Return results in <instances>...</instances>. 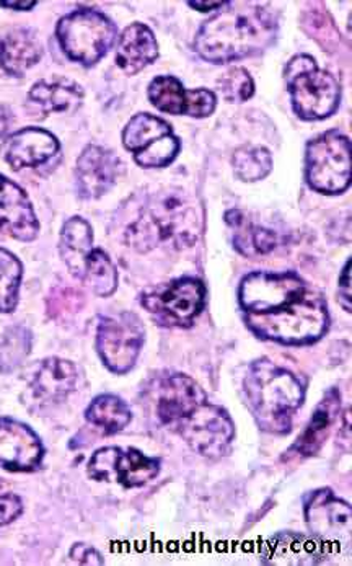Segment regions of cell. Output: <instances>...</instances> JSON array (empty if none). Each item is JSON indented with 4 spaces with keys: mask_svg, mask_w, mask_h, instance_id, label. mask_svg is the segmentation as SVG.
<instances>
[{
    "mask_svg": "<svg viewBox=\"0 0 352 566\" xmlns=\"http://www.w3.org/2000/svg\"><path fill=\"white\" fill-rule=\"evenodd\" d=\"M307 181L318 193L340 195L351 185L350 139L338 132L321 134L307 146Z\"/></svg>",
    "mask_w": 352,
    "mask_h": 566,
    "instance_id": "ba28073f",
    "label": "cell"
},
{
    "mask_svg": "<svg viewBox=\"0 0 352 566\" xmlns=\"http://www.w3.org/2000/svg\"><path fill=\"white\" fill-rule=\"evenodd\" d=\"M159 56L156 36L142 23L128 27L119 38L116 61L128 74H136Z\"/></svg>",
    "mask_w": 352,
    "mask_h": 566,
    "instance_id": "7402d4cb",
    "label": "cell"
},
{
    "mask_svg": "<svg viewBox=\"0 0 352 566\" xmlns=\"http://www.w3.org/2000/svg\"><path fill=\"white\" fill-rule=\"evenodd\" d=\"M203 231V212L184 191H160L143 206L141 216L126 232V242L138 252L156 247L184 249Z\"/></svg>",
    "mask_w": 352,
    "mask_h": 566,
    "instance_id": "277c9868",
    "label": "cell"
},
{
    "mask_svg": "<svg viewBox=\"0 0 352 566\" xmlns=\"http://www.w3.org/2000/svg\"><path fill=\"white\" fill-rule=\"evenodd\" d=\"M157 415L204 458H224L235 439V424L225 408L211 403L203 387L184 374L163 377L157 387Z\"/></svg>",
    "mask_w": 352,
    "mask_h": 566,
    "instance_id": "7a4b0ae2",
    "label": "cell"
},
{
    "mask_svg": "<svg viewBox=\"0 0 352 566\" xmlns=\"http://www.w3.org/2000/svg\"><path fill=\"white\" fill-rule=\"evenodd\" d=\"M70 562L78 565H105V558L102 557L100 552L87 544L72 545Z\"/></svg>",
    "mask_w": 352,
    "mask_h": 566,
    "instance_id": "836d02e7",
    "label": "cell"
},
{
    "mask_svg": "<svg viewBox=\"0 0 352 566\" xmlns=\"http://www.w3.org/2000/svg\"><path fill=\"white\" fill-rule=\"evenodd\" d=\"M122 143L135 153L136 163L146 168H162L175 160L180 150V140L172 126L156 116H135L122 133Z\"/></svg>",
    "mask_w": 352,
    "mask_h": 566,
    "instance_id": "7c38bea8",
    "label": "cell"
},
{
    "mask_svg": "<svg viewBox=\"0 0 352 566\" xmlns=\"http://www.w3.org/2000/svg\"><path fill=\"white\" fill-rule=\"evenodd\" d=\"M0 233L22 242H32L40 233V222L25 191L3 175H0Z\"/></svg>",
    "mask_w": 352,
    "mask_h": 566,
    "instance_id": "2e32d148",
    "label": "cell"
},
{
    "mask_svg": "<svg viewBox=\"0 0 352 566\" xmlns=\"http://www.w3.org/2000/svg\"><path fill=\"white\" fill-rule=\"evenodd\" d=\"M245 400L259 430L286 434L292 430L294 415L302 407L306 389L290 370L259 359L244 380Z\"/></svg>",
    "mask_w": 352,
    "mask_h": 566,
    "instance_id": "5b68a950",
    "label": "cell"
},
{
    "mask_svg": "<svg viewBox=\"0 0 352 566\" xmlns=\"http://www.w3.org/2000/svg\"><path fill=\"white\" fill-rule=\"evenodd\" d=\"M287 87L290 91L294 109L303 119L328 118L341 98L337 78L317 66L307 54L290 60L286 67Z\"/></svg>",
    "mask_w": 352,
    "mask_h": 566,
    "instance_id": "8992f818",
    "label": "cell"
},
{
    "mask_svg": "<svg viewBox=\"0 0 352 566\" xmlns=\"http://www.w3.org/2000/svg\"><path fill=\"white\" fill-rule=\"evenodd\" d=\"M238 301L249 331L281 345H312L330 325L327 301L296 273L248 274Z\"/></svg>",
    "mask_w": 352,
    "mask_h": 566,
    "instance_id": "6da1fadb",
    "label": "cell"
},
{
    "mask_svg": "<svg viewBox=\"0 0 352 566\" xmlns=\"http://www.w3.org/2000/svg\"><path fill=\"white\" fill-rule=\"evenodd\" d=\"M146 339L141 318L131 312H119L100 318L97 352L111 373L126 374L135 367Z\"/></svg>",
    "mask_w": 352,
    "mask_h": 566,
    "instance_id": "30bf717a",
    "label": "cell"
},
{
    "mask_svg": "<svg viewBox=\"0 0 352 566\" xmlns=\"http://www.w3.org/2000/svg\"><path fill=\"white\" fill-rule=\"evenodd\" d=\"M23 268L9 250L0 249V312L10 314L19 304L20 283Z\"/></svg>",
    "mask_w": 352,
    "mask_h": 566,
    "instance_id": "f1b7e54d",
    "label": "cell"
},
{
    "mask_svg": "<svg viewBox=\"0 0 352 566\" xmlns=\"http://www.w3.org/2000/svg\"><path fill=\"white\" fill-rule=\"evenodd\" d=\"M40 436L22 421L0 418V467L9 472H35L43 464Z\"/></svg>",
    "mask_w": 352,
    "mask_h": 566,
    "instance_id": "5bb4252c",
    "label": "cell"
},
{
    "mask_svg": "<svg viewBox=\"0 0 352 566\" xmlns=\"http://www.w3.org/2000/svg\"><path fill=\"white\" fill-rule=\"evenodd\" d=\"M306 520L310 533L328 547H350L351 506L346 501L337 499L330 489L310 493L306 501Z\"/></svg>",
    "mask_w": 352,
    "mask_h": 566,
    "instance_id": "4fadbf2b",
    "label": "cell"
},
{
    "mask_svg": "<svg viewBox=\"0 0 352 566\" xmlns=\"http://www.w3.org/2000/svg\"><path fill=\"white\" fill-rule=\"evenodd\" d=\"M57 40L71 60L85 66L98 63L116 40V27L97 10L81 9L57 25Z\"/></svg>",
    "mask_w": 352,
    "mask_h": 566,
    "instance_id": "52a82bcc",
    "label": "cell"
},
{
    "mask_svg": "<svg viewBox=\"0 0 352 566\" xmlns=\"http://www.w3.org/2000/svg\"><path fill=\"white\" fill-rule=\"evenodd\" d=\"M141 304L163 327H191L206 304V287L196 277H180L146 291Z\"/></svg>",
    "mask_w": 352,
    "mask_h": 566,
    "instance_id": "9c48e42d",
    "label": "cell"
},
{
    "mask_svg": "<svg viewBox=\"0 0 352 566\" xmlns=\"http://www.w3.org/2000/svg\"><path fill=\"white\" fill-rule=\"evenodd\" d=\"M77 380V367L72 365L71 361L50 358L44 359L38 366L30 389H32L33 396L38 400L44 401V403H53V401L67 399L74 392Z\"/></svg>",
    "mask_w": 352,
    "mask_h": 566,
    "instance_id": "44dd1931",
    "label": "cell"
},
{
    "mask_svg": "<svg viewBox=\"0 0 352 566\" xmlns=\"http://www.w3.org/2000/svg\"><path fill=\"white\" fill-rule=\"evenodd\" d=\"M235 175L244 181L263 180L271 171V154L265 147L245 146L235 153Z\"/></svg>",
    "mask_w": 352,
    "mask_h": 566,
    "instance_id": "f546056e",
    "label": "cell"
},
{
    "mask_svg": "<svg viewBox=\"0 0 352 566\" xmlns=\"http://www.w3.org/2000/svg\"><path fill=\"white\" fill-rule=\"evenodd\" d=\"M227 9L204 22L196 36V50L211 63L222 64L259 53L276 34L275 17L252 2H228Z\"/></svg>",
    "mask_w": 352,
    "mask_h": 566,
    "instance_id": "3957f363",
    "label": "cell"
},
{
    "mask_svg": "<svg viewBox=\"0 0 352 566\" xmlns=\"http://www.w3.org/2000/svg\"><path fill=\"white\" fill-rule=\"evenodd\" d=\"M32 349V334L25 327H12L0 342V373H12Z\"/></svg>",
    "mask_w": 352,
    "mask_h": 566,
    "instance_id": "4dcf8cb0",
    "label": "cell"
},
{
    "mask_svg": "<svg viewBox=\"0 0 352 566\" xmlns=\"http://www.w3.org/2000/svg\"><path fill=\"white\" fill-rule=\"evenodd\" d=\"M60 149L53 134L40 128H25L6 140L3 157L15 170L47 163Z\"/></svg>",
    "mask_w": 352,
    "mask_h": 566,
    "instance_id": "ffe728a7",
    "label": "cell"
},
{
    "mask_svg": "<svg viewBox=\"0 0 352 566\" xmlns=\"http://www.w3.org/2000/svg\"><path fill=\"white\" fill-rule=\"evenodd\" d=\"M330 551L316 535L279 534L266 542L263 562L271 565H320Z\"/></svg>",
    "mask_w": 352,
    "mask_h": 566,
    "instance_id": "ac0fdd59",
    "label": "cell"
},
{
    "mask_svg": "<svg viewBox=\"0 0 352 566\" xmlns=\"http://www.w3.org/2000/svg\"><path fill=\"white\" fill-rule=\"evenodd\" d=\"M82 281L100 297H108L118 287V271L104 250H92L84 263Z\"/></svg>",
    "mask_w": 352,
    "mask_h": 566,
    "instance_id": "83f0119b",
    "label": "cell"
},
{
    "mask_svg": "<svg viewBox=\"0 0 352 566\" xmlns=\"http://www.w3.org/2000/svg\"><path fill=\"white\" fill-rule=\"evenodd\" d=\"M119 160L104 147L88 146L77 160V190L85 200L105 195L118 177Z\"/></svg>",
    "mask_w": 352,
    "mask_h": 566,
    "instance_id": "e0dca14e",
    "label": "cell"
},
{
    "mask_svg": "<svg viewBox=\"0 0 352 566\" xmlns=\"http://www.w3.org/2000/svg\"><path fill=\"white\" fill-rule=\"evenodd\" d=\"M92 243H94V233L85 219L72 218L63 226L60 243L61 256L71 273L81 280L85 259L92 252Z\"/></svg>",
    "mask_w": 352,
    "mask_h": 566,
    "instance_id": "484cf974",
    "label": "cell"
},
{
    "mask_svg": "<svg viewBox=\"0 0 352 566\" xmlns=\"http://www.w3.org/2000/svg\"><path fill=\"white\" fill-rule=\"evenodd\" d=\"M341 413V394L338 389H330L324 394L323 399L317 405L312 418L307 423L303 433L297 438L292 448L286 454L297 455V458H312L323 448L327 439L330 438L331 430Z\"/></svg>",
    "mask_w": 352,
    "mask_h": 566,
    "instance_id": "d6986e66",
    "label": "cell"
},
{
    "mask_svg": "<svg viewBox=\"0 0 352 566\" xmlns=\"http://www.w3.org/2000/svg\"><path fill=\"white\" fill-rule=\"evenodd\" d=\"M30 98L36 103L43 113H67L77 108L84 98L81 85L67 78H54V81H41L33 85Z\"/></svg>",
    "mask_w": 352,
    "mask_h": 566,
    "instance_id": "cb8c5ba5",
    "label": "cell"
},
{
    "mask_svg": "<svg viewBox=\"0 0 352 566\" xmlns=\"http://www.w3.org/2000/svg\"><path fill=\"white\" fill-rule=\"evenodd\" d=\"M351 260L344 265L343 274L340 277V304L344 311L351 312V277H350Z\"/></svg>",
    "mask_w": 352,
    "mask_h": 566,
    "instance_id": "e575fe53",
    "label": "cell"
},
{
    "mask_svg": "<svg viewBox=\"0 0 352 566\" xmlns=\"http://www.w3.org/2000/svg\"><path fill=\"white\" fill-rule=\"evenodd\" d=\"M149 98L157 109L170 115H188L206 118L215 108V95L206 88L186 91L180 81L170 75L153 78L149 85Z\"/></svg>",
    "mask_w": 352,
    "mask_h": 566,
    "instance_id": "9a60e30c",
    "label": "cell"
},
{
    "mask_svg": "<svg viewBox=\"0 0 352 566\" xmlns=\"http://www.w3.org/2000/svg\"><path fill=\"white\" fill-rule=\"evenodd\" d=\"M218 87H221L222 97L227 102H245L252 97L255 92V84L253 78L245 69L234 67L222 75L218 81Z\"/></svg>",
    "mask_w": 352,
    "mask_h": 566,
    "instance_id": "1f68e13d",
    "label": "cell"
},
{
    "mask_svg": "<svg viewBox=\"0 0 352 566\" xmlns=\"http://www.w3.org/2000/svg\"><path fill=\"white\" fill-rule=\"evenodd\" d=\"M193 9L201 10V12H210V10L221 9L224 7V2H190Z\"/></svg>",
    "mask_w": 352,
    "mask_h": 566,
    "instance_id": "d590c367",
    "label": "cell"
},
{
    "mask_svg": "<svg viewBox=\"0 0 352 566\" xmlns=\"http://www.w3.org/2000/svg\"><path fill=\"white\" fill-rule=\"evenodd\" d=\"M23 513V503L15 493L0 483V527L13 523Z\"/></svg>",
    "mask_w": 352,
    "mask_h": 566,
    "instance_id": "d6a6232c",
    "label": "cell"
},
{
    "mask_svg": "<svg viewBox=\"0 0 352 566\" xmlns=\"http://www.w3.org/2000/svg\"><path fill=\"white\" fill-rule=\"evenodd\" d=\"M88 476L97 482L118 483L125 489H139L160 473V461L135 448H102L92 455Z\"/></svg>",
    "mask_w": 352,
    "mask_h": 566,
    "instance_id": "8fae6325",
    "label": "cell"
},
{
    "mask_svg": "<svg viewBox=\"0 0 352 566\" xmlns=\"http://www.w3.org/2000/svg\"><path fill=\"white\" fill-rule=\"evenodd\" d=\"M85 420L105 434H116L125 430L132 420L129 405L111 394L95 397L85 411Z\"/></svg>",
    "mask_w": 352,
    "mask_h": 566,
    "instance_id": "4316f807",
    "label": "cell"
},
{
    "mask_svg": "<svg viewBox=\"0 0 352 566\" xmlns=\"http://www.w3.org/2000/svg\"><path fill=\"white\" fill-rule=\"evenodd\" d=\"M10 125V115L3 106H0V137L6 136V133L9 132Z\"/></svg>",
    "mask_w": 352,
    "mask_h": 566,
    "instance_id": "8d00e7d4",
    "label": "cell"
},
{
    "mask_svg": "<svg viewBox=\"0 0 352 566\" xmlns=\"http://www.w3.org/2000/svg\"><path fill=\"white\" fill-rule=\"evenodd\" d=\"M225 221L234 229V245L242 255L262 256L271 253L281 242L278 232L262 228L245 218L244 212L228 211Z\"/></svg>",
    "mask_w": 352,
    "mask_h": 566,
    "instance_id": "603a6c76",
    "label": "cell"
},
{
    "mask_svg": "<svg viewBox=\"0 0 352 566\" xmlns=\"http://www.w3.org/2000/svg\"><path fill=\"white\" fill-rule=\"evenodd\" d=\"M41 57V46L26 30H15L0 41V64L9 74L20 75L35 66Z\"/></svg>",
    "mask_w": 352,
    "mask_h": 566,
    "instance_id": "d4e9b609",
    "label": "cell"
},
{
    "mask_svg": "<svg viewBox=\"0 0 352 566\" xmlns=\"http://www.w3.org/2000/svg\"><path fill=\"white\" fill-rule=\"evenodd\" d=\"M36 2H0V7H7V9L17 10H29L35 7Z\"/></svg>",
    "mask_w": 352,
    "mask_h": 566,
    "instance_id": "74e56055",
    "label": "cell"
}]
</instances>
